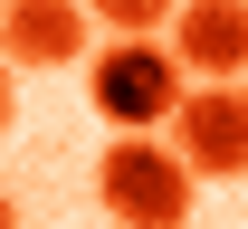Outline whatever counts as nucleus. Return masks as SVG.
<instances>
[{"label":"nucleus","instance_id":"f257e3e1","mask_svg":"<svg viewBox=\"0 0 248 229\" xmlns=\"http://www.w3.org/2000/svg\"><path fill=\"white\" fill-rule=\"evenodd\" d=\"M95 200H105L115 229H182L201 191H191L182 153H172L162 134H115L105 163H95Z\"/></svg>","mask_w":248,"mask_h":229},{"label":"nucleus","instance_id":"f03ea898","mask_svg":"<svg viewBox=\"0 0 248 229\" xmlns=\"http://www.w3.org/2000/svg\"><path fill=\"white\" fill-rule=\"evenodd\" d=\"M86 96H95V115L115 134H153L182 105V67H172L162 38H105V58L86 67Z\"/></svg>","mask_w":248,"mask_h":229},{"label":"nucleus","instance_id":"7ed1b4c3","mask_svg":"<svg viewBox=\"0 0 248 229\" xmlns=\"http://www.w3.org/2000/svg\"><path fill=\"white\" fill-rule=\"evenodd\" d=\"M172 153L191 182H239L248 172V96L239 86H201L172 105Z\"/></svg>","mask_w":248,"mask_h":229},{"label":"nucleus","instance_id":"20e7f679","mask_svg":"<svg viewBox=\"0 0 248 229\" xmlns=\"http://www.w3.org/2000/svg\"><path fill=\"white\" fill-rule=\"evenodd\" d=\"M86 10L77 0H0V67H77L86 58Z\"/></svg>","mask_w":248,"mask_h":229},{"label":"nucleus","instance_id":"39448f33","mask_svg":"<svg viewBox=\"0 0 248 229\" xmlns=\"http://www.w3.org/2000/svg\"><path fill=\"white\" fill-rule=\"evenodd\" d=\"M172 67L210 76V86L248 76V0H182V48H172Z\"/></svg>","mask_w":248,"mask_h":229},{"label":"nucleus","instance_id":"423d86ee","mask_svg":"<svg viewBox=\"0 0 248 229\" xmlns=\"http://www.w3.org/2000/svg\"><path fill=\"white\" fill-rule=\"evenodd\" d=\"M95 29H115V38H153L162 19H172V0H77Z\"/></svg>","mask_w":248,"mask_h":229},{"label":"nucleus","instance_id":"0eeeda50","mask_svg":"<svg viewBox=\"0 0 248 229\" xmlns=\"http://www.w3.org/2000/svg\"><path fill=\"white\" fill-rule=\"evenodd\" d=\"M10 105H19V76L0 67V134H10Z\"/></svg>","mask_w":248,"mask_h":229},{"label":"nucleus","instance_id":"6e6552de","mask_svg":"<svg viewBox=\"0 0 248 229\" xmlns=\"http://www.w3.org/2000/svg\"><path fill=\"white\" fill-rule=\"evenodd\" d=\"M0 229H19V200H10V182H0Z\"/></svg>","mask_w":248,"mask_h":229}]
</instances>
